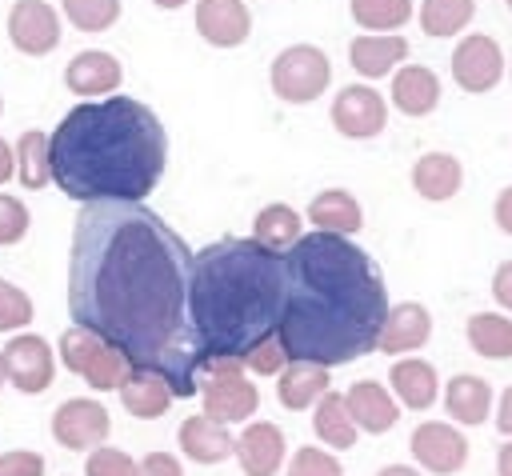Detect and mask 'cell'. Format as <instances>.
<instances>
[{"label": "cell", "mask_w": 512, "mask_h": 476, "mask_svg": "<svg viewBox=\"0 0 512 476\" xmlns=\"http://www.w3.org/2000/svg\"><path fill=\"white\" fill-rule=\"evenodd\" d=\"M192 252L140 200L84 204L72 228L68 308L72 320L104 336L168 380L172 396H196L204 356L188 320Z\"/></svg>", "instance_id": "6da1fadb"}, {"label": "cell", "mask_w": 512, "mask_h": 476, "mask_svg": "<svg viewBox=\"0 0 512 476\" xmlns=\"http://www.w3.org/2000/svg\"><path fill=\"white\" fill-rule=\"evenodd\" d=\"M284 320L276 336L292 360L324 368L376 352L388 288L376 260L336 232H308L284 252Z\"/></svg>", "instance_id": "7a4b0ae2"}, {"label": "cell", "mask_w": 512, "mask_h": 476, "mask_svg": "<svg viewBox=\"0 0 512 476\" xmlns=\"http://www.w3.org/2000/svg\"><path fill=\"white\" fill-rule=\"evenodd\" d=\"M52 180L80 204L144 200L168 160L160 116L132 96L76 104L48 136Z\"/></svg>", "instance_id": "3957f363"}, {"label": "cell", "mask_w": 512, "mask_h": 476, "mask_svg": "<svg viewBox=\"0 0 512 476\" xmlns=\"http://www.w3.org/2000/svg\"><path fill=\"white\" fill-rule=\"evenodd\" d=\"M284 252L224 236L192 252L188 320L204 360L252 352L284 320Z\"/></svg>", "instance_id": "277c9868"}, {"label": "cell", "mask_w": 512, "mask_h": 476, "mask_svg": "<svg viewBox=\"0 0 512 476\" xmlns=\"http://www.w3.org/2000/svg\"><path fill=\"white\" fill-rule=\"evenodd\" d=\"M60 360H64V368H72L76 376H84L96 392L120 388L124 376L132 372L128 356L120 348H112L104 336H96L92 328H84V324H72L60 336Z\"/></svg>", "instance_id": "5b68a950"}, {"label": "cell", "mask_w": 512, "mask_h": 476, "mask_svg": "<svg viewBox=\"0 0 512 476\" xmlns=\"http://www.w3.org/2000/svg\"><path fill=\"white\" fill-rule=\"evenodd\" d=\"M332 80V64L316 44H292L272 60V92L288 104H312L324 96Z\"/></svg>", "instance_id": "8992f818"}, {"label": "cell", "mask_w": 512, "mask_h": 476, "mask_svg": "<svg viewBox=\"0 0 512 476\" xmlns=\"http://www.w3.org/2000/svg\"><path fill=\"white\" fill-rule=\"evenodd\" d=\"M200 400H204V412L212 420H220V424H244L256 412L260 392L244 376V368H220V372H204Z\"/></svg>", "instance_id": "52a82bcc"}, {"label": "cell", "mask_w": 512, "mask_h": 476, "mask_svg": "<svg viewBox=\"0 0 512 476\" xmlns=\"http://www.w3.org/2000/svg\"><path fill=\"white\" fill-rule=\"evenodd\" d=\"M0 356H4V380L12 388H20L24 396L44 392L56 376V360H52V348H48L44 336L20 332L0 348Z\"/></svg>", "instance_id": "ba28073f"}, {"label": "cell", "mask_w": 512, "mask_h": 476, "mask_svg": "<svg viewBox=\"0 0 512 476\" xmlns=\"http://www.w3.org/2000/svg\"><path fill=\"white\" fill-rule=\"evenodd\" d=\"M332 124L348 140H372L388 124V104L372 84H348L332 100Z\"/></svg>", "instance_id": "9c48e42d"}, {"label": "cell", "mask_w": 512, "mask_h": 476, "mask_svg": "<svg viewBox=\"0 0 512 476\" xmlns=\"http://www.w3.org/2000/svg\"><path fill=\"white\" fill-rule=\"evenodd\" d=\"M452 76L472 96L496 88L500 76H504V52H500V44L492 36H484V32H468L456 44V52H452Z\"/></svg>", "instance_id": "30bf717a"}, {"label": "cell", "mask_w": 512, "mask_h": 476, "mask_svg": "<svg viewBox=\"0 0 512 476\" xmlns=\"http://www.w3.org/2000/svg\"><path fill=\"white\" fill-rule=\"evenodd\" d=\"M108 428H112V420H108V408L100 400L76 396V400H64L52 412V436H56V444H64L72 452H84V448L104 444L108 440Z\"/></svg>", "instance_id": "8fae6325"}, {"label": "cell", "mask_w": 512, "mask_h": 476, "mask_svg": "<svg viewBox=\"0 0 512 476\" xmlns=\"http://www.w3.org/2000/svg\"><path fill=\"white\" fill-rule=\"evenodd\" d=\"M412 456H416V464L424 472L452 476V472H460L468 464V440L444 420H424L412 432Z\"/></svg>", "instance_id": "7c38bea8"}, {"label": "cell", "mask_w": 512, "mask_h": 476, "mask_svg": "<svg viewBox=\"0 0 512 476\" xmlns=\"http://www.w3.org/2000/svg\"><path fill=\"white\" fill-rule=\"evenodd\" d=\"M8 40L24 56H44L60 44V16L44 0H16L8 12Z\"/></svg>", "instance_id": "4fadbf2b"}, {"label": "cell", "mask_w": 512, "mask_h": 476, "mask_svg": "<svg viewBox=\"0 0 512 476\" xmlns=\"http://www.w3.org/2000/svg\"><path fill=\"white\" fill-rule=\"evenodd\" d=\"M196 32L216 48H236L252 32V12L244 8V0H200Z\"/></svg>", "instance_id": "5bb4252c"}, {"label": "cell", "mask_w": 512, "mask_h": 476, "mask_svg": "<svg viewBox=\"0 0 512 476\" xmlns=\"http://www.w3.org/2000/svg\"><path fill=\"white\" fill-rule=\"evenodd\" d=\"M236 460L244 476H276L284 464V432L268 420H252L236 436Z\"/></svg>", "instance_id": "9a60e30c"}, {"label": "cell", "mask_w": 512, "mask_h": 476, "mask_svg": "<svg viewBox=\"0 0 512 476\" xmlns=\"http://www.w3.org/2000/svg\"><path fill=\"white\" fill-rule=\"evenodd\" d=\"M124 80V68L112 52H100V48H88V52H76L64 68V84L76 92V96H104V92H116Z\"/></svg>", "instance_id": "2e32d148"}, {"label": "cell", "mask_w": 512, "mask_h": 476, "mask_svg": "<svg viewBox=\"0 0 512 476\" xmlns=\"http://www.w3.org/2000/svg\"><path fill=\"white\" fill-rule=\"evenodd\" d=\"M428 336H432L428 308L416 304V300H404V304L388 308L380 340H376V352H416L420 344H428Z\"/></svg>", "instance_id": "e0dca14e"}, {"label": "cell", "mask_w": 512, "mask_h": 476, "mask_svg": "<svg viewBox=\"0 0 512 476\" xmlns=\"http://www.w3.org/2000/svg\"><path fill=\"white\" fill-rule=\"evenodd\" d=\"M344 404H348V416L356 420V428L360 432H372V436L388 432L400 420V408H396L392 392L384 384H376V380H356L344 392Z\"/></svg>", "instance_id": "ac0fdd59"}, {"label": "cell", "mask_w": 512, "mask_h": 476, "mask_svg": "<svg viewBox=\"0 0 512 476\" xmlns=\"http://www.w3.org/2000/svg\"><path fill=\"white\" fill-rule=\"evenodd\" d=\"M176 440H180V452L188 460H196V464H220V460L236 456V440H232L228 424L212 420L208 412L204 416H188L180 424V436Z\"/></svg>", "instance_id": "d6986e66"}, {"label": "cell", "mask_w": 512, "mask_h": 476, "mask_svg": "<svg viewBox=\"0 0 512 476\" xmlns=\"http://www.w3.org/2000/svg\"><path fill=\"white\" fill-rule=\"evenodd\" d=\"M408 56V40L396 36V32H372V36H356L348 44V60L360 76L368 80H380V76H392V68Z\"/></svg>", "instance_id": "ffe728a7"}, {"label": "cell", "mask_w": 512, "mask_h": 476, "mask_svg": "<svg viewBox=\"0 0 512 476\" xmlns=\"http://www.w3.org/2000/svg\"><path fill=\"white\" fill-rule=\"evenodd\" d=\"M324 392H328V368L316 364V360H288L280 368V376H276V396L292 412H304Z\"/></svg>", "instance_id": "44dd1931"}, {"label": "cell", "mask_w": 512, "mask_h": 476, "mask_svg": "<svg viewBox=\"0 0 512 476\" xmlns=\"http://www.w3.org/2000/svg\"><path fill=\"white\" fill-rule=\"evenodd\" d=\"M388 384H392L396 400H400L404 408H416V412L432 408V404H436V392H440V376H436V368H432L428 360H420V356H404V360H396L392 372H388Z\"/></svg>", "instance_id": "7402d4cb"}, {"label": "cell", "mask_w": 512, "mask_h": 476, "mask_svg": "<svg viewBox=\"0 0 512 476\" xmlns=\"http://www.w3.org/2000/svg\"><path fill=\"white\" fill-rule=\"evenodd\" d=\"M392 104L404 116H428L440 104V80L424 64H404L392 76Z\"/></svg>", "instance_id": "603a6c76"}, {"label": "cell", "mask_w": 512, "mask_h": 476, "mask_svg": "<svg viewBox=\"0 0 512 476\" xmlns=\"http://www.w3.org/2000/svg\"><path fill=\"white\" fill-rule=\"evenodd\" d=\"M464 184V168L452 152H424L416 164H412V188L424 196V200H452Z\"/></svg>", "instance_id": "cb8c5ba5"}, {"label": "cell", "mask_w": 512, "mask_h": 476, "mask_svg": "<svg viewBox=\"0 0 512 476\" xmlns=\"http://www.w3.org/2000/svg\"><path fill=\"white\" fill-rule=\"evenodd\" d=\"M120 400H124V408H128L132 416L156 420V416L168 412V404H172L176 396H172V388H168L164 376H156V372H148V368H132V372L124 376V384H120Z\"/></svg>", "instance_id": "d4e9b609"}, {"label": "cell", "mask_w": 512, "mask_h": 476, "mask_svg": "<svg viewBox=\"0 0 512 476\" xmlns=\"http://www.w3.org/2000/svg\"><path fill=\"white\" fill-rule=\"evenodd\" d=\"M308 220L320 228V232H336V236H352L360 232L364 224V212H360V200L344 188H328L320 192L312 204H308Z\"/></svg>", "instance_id": "484cf974"}, {"label": "cell", "mask_w": 512, "mask_h": 476, "mask_svg": "<svg viewBox=\"0 0 512 476\" xmlns=\"http://www.w3.org/2000/svg\"><path fill=\"white\" fill-rule=\"evenodd\" d=\"M444 408L448 416H456L460 424H484L488 420V408H492V388L488 380L472 376V372H460L448 380L444 388Z\"/></svg>", "instance_id": "4316f807"}, {"label": "cell", "mask_w": 512, "mask_h": 476, "mask_svg": "<svg viewBox=\"0 0 512 476\" xmlns=\"http://www.w3.org/2000/svg\"><path fill=\"white\" fill-rule=\"evenodd\" d=\"M300 212L288 208V204H264L252 220V240L272 248V252H288L296 240H300Z\"/></svg>", "instance_id": "83f0119b"}, {"label": "cell", "mask_w": 512, "mask_h": 476, "mask_svg": "<svg viewBox=\"0 0 512 476\" xmlns=\"http://www.w3.org/2000/svg\"><path fill=\"white\" fill-rule=\"evenodd\" d=\"M312 428L316 436L328 444V448H352L356 444V420L348 416V404L340 392H324L316 400V412H312Z\"/></svg>", "instance_id": "f1b7e54d"}, {"label": "cell", "mask_w": 512, "mask_h": 476, "mask_svg": "<svg viewBox=\"0 0 512 476\" xmlns=\"http://www.w3.org/2000/svg\"><path fill=\"white\" fill-rule=\"evenodd\" d=\"M468 344L476 356L512 360V320L500 312H476L468 320Z\"/></svg>", "instance_id": "f546056e"}, {"label": "cell", "mask_w": 512, "mask_h": 476, "mask_svg": "<svg viewBox=\"0 0 512 476\" xmlns=\"http://www.w3.org/2000/svg\"><path fill=\"white\" fill-rule=\"evenodd\" d=\"M16 172L24 188H44L52 180V160H48V132L32 128L16 140Z\"/></svg>", "instance_id": "4dcf8cb0"}, {"label": "cell", "mask_w": 512, "mask_h": 476, "mask_svg": "<svg viewBox=\"0 0 512 476\" xmlns=\"http://www.w3.org/2000/svg\"><path fill=\"white\" fill-rule=\"evenodd\" d=\"M476 16V0H424L420 4V28L428 36H456Z\"/></svg>", "instance_id": "1f68e13d"}, {"label": "cell", "mask_w": 512, "mask_h": 476, "mask_svg": "<svg viewBox=\"0 0 512 476\" xmlns=\"http://www.w3.org/2000/svg\"><path fill=\"white\" fill-rule=\"evenodd\" d=\"M352 20L368 32H396L412 20V0H352Z\"/></svg>", "instance_id": "d6a6232c"}, {"label": "cell", "mask_w": 512, "mask_h": 476, "mask_svg": "<svg viewBox=\"0 0 512 476\" xmlns=\"http://www.w3.org/2000/svg\"><path fill=\"white\" fill-rule=\"evenodd\" d=\"M64 16L80 32H104L120 20V0H64Z\"/></svg>", "instance_id": "836d02e7"}, {"label": "cell", "mask_w": 512, "mask_h": 476, "mask_svg": "<svg viewBox=\"0 0 512 476\" xmlns=\"http://www.w3.org/2000/svg\"><path fill=\"white\" fill-rule=\"evenodd\" d=\"M32 296L8 280H0V332H16L24 324H32Z\"/></svg>", "instance_id": "e575fe53"}, {"label": "cell", "mask_w": 512, "mask_h": 476, "mask_svg": "<svg viewBox=\"0 0 512 476\" xmlns=\"http://www.w3.org/2000/svg\"><path fill=\"white\" fill-rule=\"evenodd\" d=\"M292 356H288V348H284V340L272 332V336H264L252 352H244V368L248 372H256V376H280V368L288 364Z\"/></svg>", "instance_id": "d590c367"}, {"label": "cell", "mask_w": 512, "mask_h": 476, "mask_svg": "<svg viewBox=\"0 0 512 476\" xmlns=\"http://www.w3.org/2000/svg\"><path fill=\"white\" fill-rule=\"evenodd\" d=\"M84 476H136V460L120 448H92L84 460Z\"/></svg>", "instance_id": "8d00e7d4"}, {"label": "cell", "mask_w": 512, "mask_h": 476, "mask_svg": "<svg viewBox=\"0 0 512 476\" xmlns=\"http://www.w3.org/2000/svg\"><path fill=\"white\" fill-rule=\"evenodd\" d=\"M288 476H344V468L324 448H296V456L288 464Z\"/></svg>", "instance_id": "74e56055"}, {"label": "cell", "mask_w": 512, "mask_h": 476, "mask_svg": "<svg viewBox=\"0 0 512 476\" xmlns=\"http://www.w3.org/2000/svg\"><path fill=\"white\" fill-rule=\"evenodd\" d=\"M24 232H28V208L16 196L0 192V248L24 240Z\"/></svg>", "instance_id": "f35d334b"}, {"label": "cell", "mask_w": 512, "mask_h": 476, "mask_svg": "<svg viewBox=\"0 0 512 476\" xmlns=\"http://www.w3.org/2000/svg\"><path fill=\"white\" fill-rule=\"evenodd\" d=\"M0 476H44V456L40 452H4L0 456Z\"/></svg>", "instance_id": "ab89813d"}, {"label": "cell", "mask_w": 512, "mask_h": 476, "mask_svg": "<svg viewBox=\"0 0 512 476\" xmlns=\"http://www.w3.org/2000/svg\"><path fill=\"white\" fill-rule=\"evenodd\" d=\"M136 476H184V468H180V460L172 452H148L136 464Z\"/></svg>", "instance_id": "60d3db41"}, {"label": "cell", "mask_w": 512, "mask_h": 476, "mask_svg": "<svg viewBox=\"0 0 512 476\" xmlns=\"http://www.w3.org/2000/svg\"><path fill=\"white\" fill-rule=\"evenodd\" d=\"M492 296H496L500 308L512 312V260H504V264L496 268V276H492Z\"/></svg>", "instance_id": "b9f144b4"}, {"label": "cell", "mask_w": 512, "mask_h": 476, "mask_svg": "<svg viewBox=\"0 0 512 476\" xmlns=\"http://www.w3.org/2000/svg\"><path fill=\"white\" fill-rule=\"evenodd\" d=\"M496 224H500V228L512 236V184H508V188L496 196Z\"/></svg>", "instance_id": "7bdbcfd3"}, {"label": "cell", "mask_w": 512, "mask_h": 476, "mask_svg": "<svg viewBox=\"0 0 512 476\" xmlns=\"http://www.w3.org/2000/svg\"><path fill=\"white\" fill-rule=\"evenodd\" d=\"M12 176H16V148L0 136V184H4V180H12Z\"/></svg>", "instance_id": "ee69618b"}, {"label": "cell", "mask_w": 512, "mask_h": 476, "mask_svg": "<svg viewBox=\"0 0 512 476\" xmlns=\"http://www.w3.org/2000/svg\"><path fill=\"white\" fill-rule=\"evenodd\" d=\"M496 428H500L504 436H512V388L500 396V408H496Z\"/></svg>", "instance_id": "f6af8a7d"}, {"label": "cell", "mask_w": 512, "mask_h": 476, "mask_svg": "<svg viewBox=\"0 0 512 476\" xmlns=\"http://www.w3.org/2000/svg\"><path fill=\"white\" fill-rule=\"evenodd\" d=\"M496 476H512V440L496 452Z\"/></svg>", "instance_id": "bcb514c9"}, {"label": "cell", "mask_w": 512, "mask_h": 476, "mask_svg": "<svg viewBox=\"0 0 512 476\" xmlns=\"http://www.w3.org/2000/svg\"><path fill=\"white\" fill-rule=\"evenodd\" d=\"M376 476H420L416 468H408V464H388V468H380Z\"/></svg>", "instance_id": "7dc6e473"}, {"label": "cell", "mask_w": 512, "mask_h": 476, "mask_svg": "<svg viewBox=\"0 0 512 476\" xmlns=\"http://www.w3.org/2000/svg\"><path fill=\"white\" fill-rule=\"evenodd\" d=\"M152 4H156V8H180L184 0H152Z\"/></svg>", "instance_id": "c3c4849f"}, {"label": "cell", "mask_w": 512, "mask_h": 476, "mask_svg": "<svg viewBox=\"0 0 512 476\" xmlns=\"http://www.w3.org/2000/svg\"><path fill=\"white\" fill-rule=\"evenodd\" d=\"M0 388H4V356H0Z\"/></svg>", "instance_id": "681fc988"}, {"label": "cell", "mask_w": 512, "mask_h": 476, "mask_svg": "<svg viewBox=\"0 0 512 476\" xmlns=\"http://www.w3.org/2000/svg\"><path fill=\"white\" fill-rule=\"evenodd\" d=\"M0 112H4V100H0Z\"/></svg>", "instance_id": "f907efd6"}, {"label": "cell", "mask_w": 512, "mask_h": 476, "mask_svg": "<svg viewBox=\"0 0 512 476\" xmlns=\"http://www.w3.org/2000/svg\"><path fill=\"white\" fill-rule=\"evenodd\" d=\"M508 8H512V0H508Z\"/></svg>", "instance_id": "816d5d0a"}]
</instances>
